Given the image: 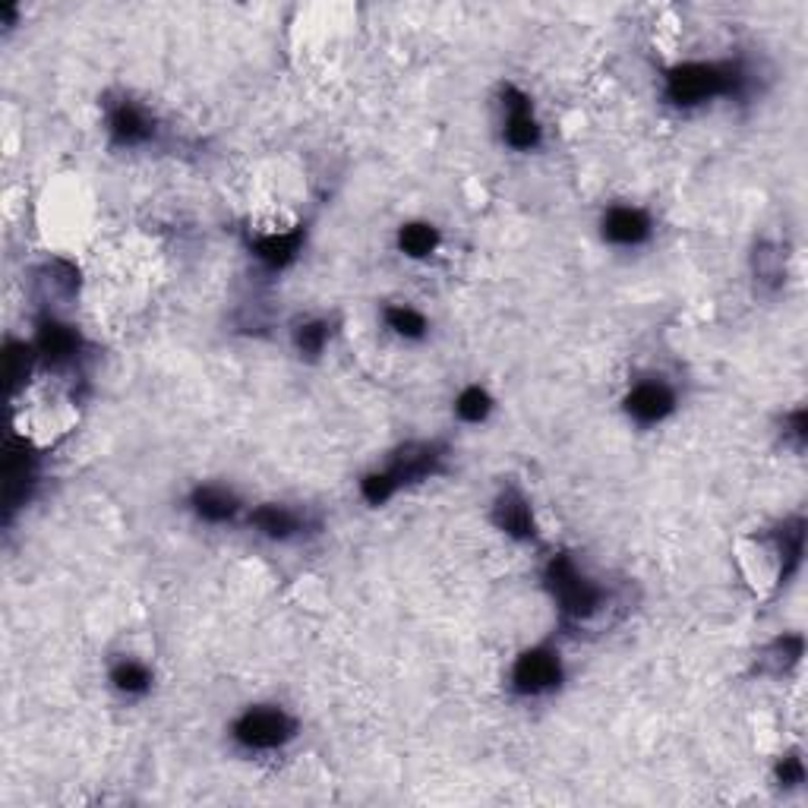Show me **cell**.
<instances>
[{"label":"cell","instance_id":"9c48e42d","mask_svg":"<svg viewBox=\"0 0 808 808\" xmlns=\"http://www.w3.org/2000/svg\"><path fill=\"white\" fill-rule=\"evenodd\" d=\"M303 247V228H269L266 235H259L253 240V253H257L269 269H285L291 266Z\"/></svg>","mask_w":808,"mask_h":808},{"label":"cell","instance_id":"2e32d148","mask_svg":"<svg viewBox=\"0 0 808 808\" xmlns=\"http://www.w3.org/2000/svg\"><path fill=\"white\" fill-rule=\"evenodd\" d=\"M398 247L411 259H423L439 247V235H436L433 225H405L398 231Z\"/></svg>","mask_w":808,"mask_h":808},{"label":"cell","instance_id":"8fae6325","mask_svg":"<svg viewBox=\"0 0 808 808\" xmlns=\"http://www.w3.org/2000/svg\"><path fill=\"white\" fill-rule=\"evenodd\" d=\"M493 518L502 531L509 533V537H518V540H531L533 531H537L533 528L531 506H528V499L518 493V490H502L499 493L493 506Z\"/></svg>","mask_w":808,"mask_h":808},{"label":"cell","instance_id":"44dd1931","mask_svg":"<svg viewBox=\"0 0 808 808\" xmlns=\"http://www.w3.org/2000/svg\"><path fill=\"white\" fill-rule=\"evenodd\" d=\"M777 780H780L784 787H799V784L806 780L802 758H799V755H787V758L780 761V768H777Z\"/></svg>","mask_w":808,"mask_h":808},{"label":"cell","instance_id":"7c38bea8","mask_svg":"<svg viewBox=\"0 0 808 808\" xmlns=\"http://www.w3.org/2000/svg\"><path fill=\"white\" fill-rule=\"evenodd\" d=\"M250 525L272 540H291L307 528V518L288 506H259L250 512Z\"/></svg>","mask_w":808,"mask_h":808},{"label":"cell","instance_id":"30bf717a","mask_svg":"<svg viewBox=\"0 0 808 808\" xmlns=\"http://www.w3.org/2000/svg\"><path fill=\"white\" fill-rule=\"evenodd\" d=\"M108 130H111V137H114L118 146H142V142H149L152 133H156L149 114L139 104H133V101H120V104L111 108Z\"/></svg>","mask_w":808,"mask_h":808},{"label":"cell","instance_id":"9a60e30c","mask_svg":"<svg viewBox=\"0 0 808 808\" xmlns=\"http://www.w3.org/2000/svg\"><path fill=\"white\" fill-rule=\"evenodd\" d=\"M111 686L120 695H146L152 689V672L139 660H118L114 670H111Z\"/></svg>","mask_w":808,"mask_h":808},{"label":"cell","instance_id":"52a82bcc","mask_svg":"<svg viewBox=\"0 0 808 808\" xmlns=\"http://www.w3.org/2000/svg\"><path fill=\"white\" fill-rule=\"evenodd\" d=\"M439 461H442V449L436 442H408L405 449H398L386 471L401 490L405 483H417V480L439 471Z\"/></svg>","mask_w":808,"mask_h":808},{"label":"cell","instance_id":"7a4b0ae2","mask_svg":"<svg viewBox=\"0 0 808 808\" xmlns=\"http://www.w3.org/2000/svg\"><path fill=\"white\" fill-rule=\"evenodd\" d=\"M547 585H550L562 616L572 619V622H588L603 610L607 593L575 566L572 556H552L550 566H547Z\"/></svg>","mask_w":808,"mask_h":808},{"label":"cell","instance_id":"ba28073f","mask_svg":"<svg viewBox=\"0 0 808 808\" xmlns=\"http://www.w3.org/2000/svg\"><path fill=\"white\" fill-rule=\"evenodd\" d=\"M603 237L616 247H638L651 237V218L635 206H612L603 216Z\"/></svg>","mask_w":808,"mask_h":808},{"label":"cell","instance_id":"5b68a950","mask_svg":"<svg viewBox=\"0 0 808 808\" xmlns=\"http://www.w3.org/2000/svg\"><path fill=\"white\" fill-rule=\"evenodd\" d=\"M626 411H629L631 420L651 427V423H660V420H667L676 411V395L660 379H641L626 395Z\"/></svg>","mask_w":808,"mask_h":808},{"label":"cell","instance_id":"277c9868","mask_svg":"<svg viewBox=\"0 0 808 808\" xmlns=\"http://www.w3.org/2000/svg\"><path fill=\"white\" fill-rule=\"evenodd\" d=\"M559 682H562V660L550 648H531L515 660L512 686L518 695L537 698L559 689Z\"/></svg>","mask_w":808,"mask_h":808},{"label":"cell","instance_id":"5bb4252c","mask_svg":"<svg viewBox=\"0 0 808 808\" xmlns=\"http://www.w3.org/2000/svg\"><path fill=\"white\" fill-rule=\"evenodd\" d=\"M190 506L202 521H212V525H225L240 512V502L231 490L225 487H197L190 496Z\"/></svg>","mask_w":808,"mask_h":808},{"label":"cell","instance_id":"d6986e66","mask_svg":"<svg viewBox=\"0 0 808 808\" xmlns=\"http://www.w3.org/2000/svg\"><path fill=\"white\" fill-rule=\"evenodd\" d=\"M295 345L300 355L316 357L322 355V348L329 345V322L313 319V322H303L295 329Z\"/></svg>","mask_w":808,"mask_h":808},{"label":"cell","instance_id":"3957f363","mask_svg":"<svg viewBox=\"0 0 808 808\" xmlns=\"http://www.w3.org/2000/svg\"><path fill=\"white\" fill-rule=\"evenodd\" d=\"M297 732L295 717L285 708L276 705H259V708H247L235 720V739L237 746L247 751H272L281 749L285 742H291Z\"/></svg>","mask_w":808,"mask_h":808},{"label":"cell","instance_id":"ffe728a7","mask_svg":"<svg viewBox=\"0 0 808 808\" xmlns=\"http://www.w3.org/2000/svg\"><path fill=\"white\" fill-rule=\"evenodd\" d=\"M360 493H363V499L370 506H382V502H389L398 493V483L389 477V471H373L360 480Z\"/></svg>","mask_w":808,"mask_h":808},{"label":"cell","instance_id":"8992f818","mask_svg":"<svg viewBox=\"0 0 808 808\" xmlns=\"http://www.w3.org/2000/svg\"><path fill=\"white\" fill-rule=\"evenodd\" d=\"M506 142L518 152H531L540 146V123L533 118L531 99L518 89H506Z\"/></svg>","mask_w":808,"mask_h":808},{"label":"cell","instance_id":"ac0fdd59","mask_svg":"<svg viewBox=\"0 0 808 808\" xmlns=\"http://www.w3.org/2000/svg\"><path fill=\"white\" fill-rule=\"evenodd\" d=\"M386 326H389L398 338L427 336V319L417 313L415 307H405V303H395V307L386 310Z\"/></svg>","mask_w":808,"mask_h":808},{"label":"cell","instance_id":"6da1fadb","mask_svg":"<svg viewBox=\"0 0 808 808\" xmlns=\"http://www.w3.org/2000/svg\"><path fill=\"white\" fill-rule=\"evenodd\" d=\"M746 86V73L736 63H701L691 60L682 67H672L667 73V99L679 108L705 104L710 99L739 96Z\"/></svg>","mask_w":808,"mask_h":808},{"label":"cell","instance_id":"e0dca14e","mask_svg":"<svg viewBox=\"0 0 808 808\" xmlns=\"http://www.w3.org/2000/svg\"><path fill=\"white\" fill-rule=\"evenodd\" d=\"M490 411H493V398L480 386H468L455 401V415L461 417L465 423H483Z\"/></svg>","mask_w":808,"mask_h":808},{"label":"cell","instance_id":"4fadbf2b","mask_svg":"<svg viewBox=\"0 0 808 808\" xmlns=\"http://www.w3.org/2000/svg\"><path fill=\"white\" fill-rule=\"evenodd\" d=\"M36 348H39V355L44 360H51V363H67V360H73L79 351V336L70 329V326H63L58 319H44L39 329V338H36Z\"/></svg>","mask_w":808,"mask_h":808}]
</instances>
